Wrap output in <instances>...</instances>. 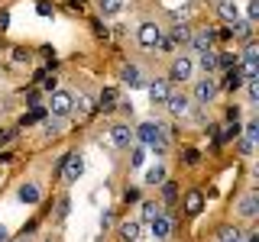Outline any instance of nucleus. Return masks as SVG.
I'll list each match as a JSON object with an SVG mask.
<instances>
[{
  "label": "nucleus",
  "mask_w": 259,
  "mask_h": 242,
  "mask_svg": "<svg viewBox=\"0 0 259 242\" xmlns=\"http://www.w3.org/2000/svg\"><path fill=\"white\" fill-rule=\"evenodd\" d=\"M133 139H140L143 145H149L156 155H162V152L168 149V139H165V129H162L159 123H143L140 129L133 133Z\"/></svg>",
  "instance_id": "obj_1"
},
{
  "label": "nucleus",
  "mask_w": 259,
  "mask_h": 242,
  "mask_svg": "<svg viewBox=\"0 0 259 242\" xmlns=\"http://www.w3.org/2000/svg\"><path fill=\"white\" fill-rule=\"evenodd\" d=\"M59 174L65 177L68 184H75L81 174H84V158L78 155V152H71V155H65L62 158V165H59Z\"/></svg>",
  "instance_id": "obj_2"
},
{
  "label": "nucleus",
  "mask_w": 259,
  "mask_h": 242,
  "mask_svg": "<svg viewBox=\"0 0 259 242\" xmlns=\"http://www.w3.org/2000/svg\"><path fill=\"white\" fill-rule=\"evenodd\" d=\"M136 39H140V45H143V48H159L165 36H162V29L156 26V23H143L140 32H136Z\"/></svg>",
  "instance_id": "obj_3"
},
{
  "label": "nucleus",
  "mask_w": 259,
  "mask_h": 242,
  "mask_svg": "<svg viewBox=\"0 0 259 242\" xmlns=\"http://www.w3.org/2000/svg\"><path fill=\"white\" fill-rule=\"evenodd\" d=\"M217 94H221V87H217V81L210 75H204L198 84H194V100H198V103H210Z\"/></svg>",
  "instance_id": "obj_4"
},
{
  "label": "nucleus",
  "mask_w": 259,
  "mask_h": 242,
  "mask_svg": "<svg viewBox=\"0 0 259 242\" xmlns=\"http://www.w3.org/2000/svg\"><path fill=\"white\" fill-rule=\"evenodd\" d=\"M49 113L65 119V116L71 113V94H68V91H52V100H49Z\"/></svg>",
  "instance_id": "obj_5"
},
{
  "label": "nucleus",
  "mask_w": 259,
  "mask_h": 242,
  "mask_svg": "<svg viewBox=\"0 0 259 242\" xmlns=\"http://www.w3.org/2000/svg\"><path fill=\"white\" fill-rule=\"evenodd\" d=\"M194 71V62L188 58V55H178V58L172 62V71H168V78L172 81H188Z\"/></svg>",
  "instance_id": "obj_6"
},
{
  "label": "nucleus",
  "mask_w": 259,
  "mask_h": 242,
  "mask_svg": "<svg viewBox=\"0 0 259 242\" xmlns=\"http://www.w3.org/2000/svg\"><path fill=\"white\" fill-rule=\"evenodd\" d=\"M110 142L117 145V149H130V145H133V129H130L126 123L110 126Z\"/></svg>",
  "instance_id": "obj_7"
},
{
  "label": "nucleus",
  "mask_w": 259,
  "mask_h": 242,
  "mask_svg": "<svg viewBox=\"0 0 259 242\" xmlns=\"http://www.w3.org/2000/svg\"><path fill=\"white\" fill-rule=\"evenodd\" d=\"M198 55L210 52V45H214V29H201V32H191V42H188Z\"/></svg>",
  "instance_id": "obj_8"
},
{
  "label": "nucleus",
  "mask_w": 259,
  "mask_h": 242,
  "mask_svg": "<svg viewBox=\"0 0 259 242\" xmlns=\"http://www.w3.org/2000/svg\"><path fill=\"white\" fill-rule=\"evenodd\" d=\"M168 94H172V87H168V81H165V78H156V81L149 84V100H152V107L165 103V100H168Z\"/></svg>",
  "instance_id": "obj_9"
},
{
  "label": "nucleus",
  "mask_w": 259,
  "mask_h": 242,
  "mask_svg": "<svg viewBox=\"0 0 259 242\" xmlns=\"http://www.w3.org/2000/svg\"><path fill=\"white\" fill-rule=\"evenodd\" d=\"M149 232H152V236H156L159 242H165L168 236H172V220H168V216H152V220H149Z\"/></svg>",
  "instance_id": "obj_10"
},
{
  "label": "nucleus",
  "mask_w": 259,
  "mask_h": 242,
  "mask_svg": "<svg viewBox=\"0 0 259 242\" xmlns=\"http://www.w3.org/2000/svg\"><path fill=\"white\" fill-rule=\"evenodd\" d=\"M217 16H221L224 23H230V26H233V23L240 20V7L233 4V0H217Z\"/></svg>",
  "instance_id": "obj_11"
},
{
  "label": "nucleus",
  "mask_w": 259,
  "mask_h": 242,
  "mask_svg": "<svg viewBox=\"0 0 259 242\" xmlns=\"http://www.w3.org/2000/svg\"><path fill=\"white\" fill-rule=\"evenodd\" d=\"M120 236H123L126 242H140L143 239V223L140 220H123L120 223Z\"/></svg>",
  "instance_id": "obj_12"
},
{
  "label": "nucleus",
  "mask_w": 259,
  "mask_h": 242,
  "mask_svg": "<svg viewBox=\"0 0 259 242\" xmlns=\"http://www.w3.org/2000/svg\"><path fill=\"white\" fill-rule=\"evenodd\" d=\"M165 107H168L172 116H185V113H188V97H185V94H168Z\"/></svg>",
  "instance_id": "obj_13"
},
{
  "label": "nucleus",
  "mask_w": 259,
  "mask_h": 242,
  "mask_svg": "<svg viewBox=\"0 0 259 242\" xmlns=\"http://www.w3.org/2000/svg\"><path fill=\"white\" fill-rule=\"evenodd\" d=\"M191 42V29L185 23H175L172 32H168V45H188Z\"/></svg>",
  "instance_id": "obj_14"
},
{
  "label": "nucleus",
  "mask_w": 259,
  "mask_h": 242,
  "mask_svg": "<svg viewBox=\"0 0 259 242\" xmlns=\"http://www.w3.org/2000/svg\"><path fill=\"white\" fill-rule=\"evenodd\" d=\"M221 91H227V94H237L240 87H243V78H240V68H230L224 75V84H217Z\"/></svg>",
  "instance_id": "obj_15"
},
{
  "label": "nucleus",
  "mask_w": 259,
  "mask_h": 242,
  "mask_svg": "<svg viewBox=\"0 0 259 242\" xmlns=\"http://www.w3.org/2000/svg\"><path fill=\"white\" fill-rule=\"evenodd\" d=\"M120 81H123L126 87H140L143 84V75H140L136 65H123V68H120Z\"/></svg>",
  "instance_id": "obj_16"
},
{
  "label": "nucleus",
  "mask_w": 259,
  "mask_h": 242,
  "mask_svg": "<svg viewBox=\"0 0 259 242\" xmlns=\"http://www.w3.org/2000/svg\"><path fill=\"white\" fill-rule=\"evenodd\" d=\"M16 197L23 200V204H39V200H42V194H39V188L36 184H20V191H16Z\"/></svg>",
  "instance_id": "obj_17"
},
{
  "label": "nucleus",
  "mask_w": 259,
  "mask_h": 242,
  "mask_svg": "<svg viewBox=\"0 0 259 242\" xmlns=\"http://www.w3.org/2000/svg\"><path fill=\"white\" fill-rule=\"evenodd\" d=\"M256 210H259V197H256V191H253L249 197H243V200H240V216L253 220V216H256Z\"/></svg>",
  "instance_id": "obj_18"
},
{
  "label": "nucleus",
  "mask_w": 259,
  "mask_h": 242,
  "mask_svg": "<svg viewBox=\"0 0 259 242\" xmlns=\"http://www.w3.org/2000/svg\"><path fill=\"white\" fill-rule=\"evenodd\" d=\"M201 207H204V194H201V191H191L188 197H185V210L194 216V213H201Z\"/></svg>",
  "instance_id": "obj_19"
},
{
  "label": "nucleus",
  "mask_w": 259,
  "mask_h": 242,
  "mask_svg": "<svg viewBox=\"0 0 259 242\" xmlns=\"http://www.w3.org/2000/svg\"><path fill=\"white\" fill-rule=\"evenodd\" d=\"M230 36H237L240 42H249V39H253V29H249V23L237 20V23H233V29H230Z\"/></svg>",
  "instance_id": "obj_20"
},
{
  "label": "nucleus",
  "mask_w": 259,
  "mask_h": 242,
  "mask_svg": "<svg viewBox=\"0 0 259 242\" xmlns=\"http://www.w3.org/2000/svg\"><path fill=\"white\" fill-rule=\"evenodd\" d=\"M46 116H49V110H46V107H32V110L26 113V116L20 119V123H23V126H32V123H42Z\"/></svg>",
  "instance_id": "obj_21"
},
{
  "label": "nucleus",
  "mask_w": 259,
  "mask_h": 242,
  "mask_svg": "<svg viewBox=\"0 0 259 242\" xmlns=\"http://www.w3.org/2000/svg\"><path fill=\"white\" fill-rule=\"evenodd\" d=\"M97 7H101L104 16H117L120 10H123V0H97Z\"/></svg>",
  "instance_id": "obj_22"
},
{
  "label": "nucleus",
  "mask_w": 259,
  "mask_h": 242,
  "mask_svg": "<svg viewBox=\"0 0 259 242\" xmlns=\"http://www.w3.org/2000/svg\"><path fill=\"white\" fill-rule=\"evenodd\" d=\"M162 181H165V165H152L146 171V184H162Z\"/></svg>",
  "instance_id": "obj_23"
},
{
  "label": "nucleus",
  "mask_w": 259,
  "mask_h": 242,
  "mask_svg": "<svg viewBox=\"0 0 259 242\" xmlns=\"http://www.w3.org/2000/svg\"><path fill=\"white\" fill-rule=\"evenodd\" d=\"M113 107H117V91H113V87H107V91L101 94V110H104V113H110Z\"/></svg>",
  "instance_id": "obj_24"
},
{
  "label": "nucleus",
  "mask_w": 259,
  "mask_h": 242,
  "mask_svg": "<svg viewBox=\"0 0 259 242\" xmlns=\"http://www.w3.org/2000/svg\"><path fill=\"white\" fill-rule=\"evenodd\" d=\"M198 65H201V71H204V75H210V71L217 68V55H214V52H204V55L198 58Z\"/></svg>",
  "instance_id": "obj_25"
},
{
  "label": "nucleus",
  "mask_w": 259,
  "mask_h": 242,
  "mask_svg": "<svg viewBox=\"0 0 259 242\" xmlns=\"http://www.w3.org/2000/svg\"><path fill=\"white\" fill-rule=\"evenodd\" d=\"M217 68H224V71H230V68H240V58H237V55H230V52H224L221 58H217Z\"/></svg>",
  "instance_id": "obj_26"
},
{
  "label": "nucleus",
  "mask_w": 259,
  "mask_h": 242,
  "mask_svg": "<svg viewBox=\"0 0 259 242\" xmlns=\"http://www.w3.org/2000/svg\"><path fill=\"white\" fill-rule=\"evenodd\" d=\"M162 197H165L168 204H175V200H178V188H175L172 181H162Z\"/></svg>",
  "instance_id": "obj_27"
},
{
  "label": "nucleus",
  "mask_w": 259,
  "mask_h": 242,
  "mask_svg": "<svg viewBox=\"0 0 259 242\" xmlns=\"http://www.w3.org/2000/svg\"><path fill=\"white\" fill-rule=\"evenodd\" d=\"M243 139H246V142H256L259 139V123H256V119H249V123H246V129H243Z\"/></svg>",
  "instance_id": "obj_28"
},
{
  "label": "nucleus",
  "mask_w": 259,
  "mask_h": 242,
  "mask_svg": "<svg viewBox=\"0 0 259 242\" xmlns=\"http://www.w3.org/2000/svg\"><path fill=\"white\" fill-rule=\"evenodd\" d=\"M42 123H46V133H49V136H55V133H62V126H65V123H62V116H55V119H49V116H46V119H42Z\"/></svg>",
  "instance_id": "obj_29"
},
{
  "label": "nucleus",
  "mask_w": 259,
  "mask_h": 242,
  "mask_svg": "<svg viewBox=\"0 0 259 242\" xmlns=\"http://www.w3.org/2000/svg\"><path fill=\"white\" fill-rule=\"evenodd\" d=\"M233 139H240V123H227L224 139H221V142H233Z\"/></svg>",
  "instance_id": "obj_30"
},
{
  "label": "nucleus",
  "mask_w": 259,
  "mask_h": 242,
  "mask_svg": "<svg viewBox=\"0 0 259 242\" xmlns=\"http://www.w3.org/2000/svg\"><path fill=\"white\" fill-rule=\"evenodd\" d=\"M256 58H259V45L249 39V42H246V52H243V62H253L256 65Z\"/></svg>",
  "instance_id": "obj_31"
},
{
  "label": "nucleus",
  "mask_w": 259,
  "mask_h": 242,
  "mask_svg": "<svg viewBox=\"0 0 259 242\" xmlns=\"http://www.w3.org/2000/svg\"><path fill=\"white\" fill-rule=\"evenodd\" d=\"M159 213H162L159 204H152V200H146V204H143V216H146V220H152V216H159Z\"/></svg>",
  "instance_id": "obj_32"
},
{
  "label": "nucleus",
  "mask_w": 259,
  "mask_h": 242,
  "mask_svg": "<svg viewBox=\"0 0 259 242\" xmlns=\"http://www.w3.org/2000/svg\"><path fill=\"white\" fill-rule=\"evenodd\" d=\"M237 239H240V232L233 229V226H224L221 229V242H237Z\"/></svg>",
  "instance_id": "obj_33"
},
{
  "label": "nucleus",
  "mask_w": 259,
  "mask_h": 242,
  "mask_svg": "<svg viewBox=\"0 0 259 242\" xmlns=\"http://www.w3.org/2000/svg\"><path fill=\"white\" fill-rule=\"evenodd\" d=\"M143 158H146V152L140 149V145H136V149H133V155H130V161H133L130 168H143Z\"/></svg>",
  "instance_id": "obj_34"
},
{
  "label": "nucleus",
  "mask_w": 259,
  "mask_h": 242,
  "mask_svg": "<svg viewBox=\"0 0 259 242\" xmlns=\"http://www.w3.org/2000/svg\"><path fill=\"white\" fill-rule=\"evenodd\" d=\"M65 216H68V197H62L59 207H55V220H65Z\"/></svg>",
  "instance_id": "obj_35"
},
{
  "label": "nucleus",
  "mask_w": 259,
  "mask_h": 242,
  "mask_svg": "<svg viewBox=\"0 0 259 242\" xmlns=\"http://www.w3.org/2000/svg\"><path fill=\"white\" fill-rule=\"evenodd\" d=\"M240 113H243L240 107H227V110H224V116H227V123H240Z\"/></svg>",
  "instance_id": "obj_36"
},
{
  "label": "nucleus",
  "mask_w": 259,
  "mask_h": 242,
  "mask_svg": "<svg viewBox=\"0 0 259 242\" xmlns=\"http://www.w3.org/2000/svg\"><path fill=\"white\" fill-rule=\"evenodd\" d=\"M243 87H246V94H249V100H259V81H253V84H243Z\"/></svg>",
  "instance_id": "obj_37"
},
{
  "label": "nucleus",
  "mask_w": 259,
  "mask_h": 242,
  "mask_svg": "<svg viewBox=\"0 0 259 242\" xmlns=\"http://www.w3.org/2000/svg\"><path fill=\"white\" fill-rule=\"evenodd\" d=\"M246 16H249V20H259V0H249V7H246Z\"/></svg>",
  "instance_id": "obj_38"
},
{
  "label": "nucleus",
  "mask_w": 259,
  "mask_h": 242,
  "mask_svg": "<svg viewBox=\"0 0 259 242\" xmlns=\"http://www.w3.org/2000/svg\"><path fill=\"white\" fill-rule=\"evenodd\" d=\"M13 136H16V129H4V133H0V145L13 142Z\"/></svg>",
  "instance_id": "obj_39"
},
{
  "label": "nucleus",
  "mask_w": 259,
  "mask_h": 242,
  "mask_svg": "<svg viewBox=\"0 0 259 242\" xmlns=\"http://www.w3.org/2000/svg\"><path fill=\"white\" fill-rule=\"evenodd\" d=\"M110 223H113V213H110V210H104V216H101V229H110Z\"/></svg>",
  "instance_id": "obj_40"
},
{
  "label": "nucleus",
  "mask_w": 259,
  "mask_h": 242,
  "mask_svg": "<svg viewBox=\"0 0 259 242\" xmlns=\"http://www.w3.org/2000/svg\"><path fill=\"white\" fill-rule=\"evenodd\" d=\"M36 10H39V16H52V13H55V10H52V4H39Z\"/></svg>",
  "instance_id": "obj_41"
},
{
  "label": "nucleus",
  "mask_w": 259,
  "mask_h": 242,
  "mask_svg": "<svg viewBox=\"0 0 259 242\" xmlns=\"http://www.w3.org/2000/svg\"><path fill=\"white\" fill-rule=\"evenodd\" d=\"M123 197H126V204H136V200H140V194H136V188H130Z\"/></svg>",
  "instance_id": "obj_42"
},
{
  "label": "nucleus",
  "mask_w": 259,
  "mask_h": 242,
  "mask_svg": "<svg viewBox=\"0 0 259 242\" xmlns=\"http://www.w3.org/2000/svg\"><path fill=\"white\" fill-rule=\"evenodd\" d=\"M185 161H188V165H198V152L188 149V152H185Z\"/></svg>",
  "instance_id": "obj_43"
},
{
  "label": "nucleus",
  "mask_w": 259,
  "mask_h": 242,
  "mask_svg": "<svg viewBox=\"0 0 259 242\" xmlns=\"http://www.w3.org/2000/svg\"><path fill=\"white\" fill-rule=\"evenodd\" d=\"M240 152H243V155H249V152H253V142L243 139V142H240Z\"/></svg>",
  "instance_id": "obj_44"
},
{
  "label": "nucleus",
  "mask_w": 259,
  "mask_h": 242,
  "mask_svg": "<svg viewBox=\"0 0 259 242\" xmlns=\"http://www.w3.org/2000/svg\"><path fill=\"white\" fill-rule=\"evenodd\" d=\"M42 87H46L49 94H52V91H55V78H46V81H42Z\"/></svg>",
  "instance_id": "obj_45"
},
{
  "label": "nucleus",
  "mask_w": 259,
  "mask_h": 242,
  "mask_svg": "<svg viewBox=\"0 0 259 242\" xmlns=\"http://www.w3.org/2000/svg\"><path fill=\"white\" fill-rule=\"evenodd\" d=\"M7 236H10V232H7V226H0V242H4Z\"/></svg>",
  "instance_id": "obj_46"
},
{
  "label": "nucleus",
  "mask_w": 259,
  "mask_h": 242,
  "mask_svg": "<svg viewBox=\"0 0 259 242\" xmlns=\"http://www.w3.org/2000/svg\"><path fill=\"white\" fill-rule=\"evenodd\" d=\"M20 242H26V239H20Z\"/></svg>",
  "instance_id": "obj_47"
},
{
  "label": "nucleus",
  "mask_w": 259,
  "mask_h": 242,
  "mask_svg": "<svg viewBox=\"0 0 259 242\" xmlns=\"http://www.w3.org/2000/svg\"><path fill=\"white\" fill-rule=\"evenodd\" d=\"M237 242H243V239H237Z\"/></svg>",
  "instance_id": "obj_48"
}]
</instances>
